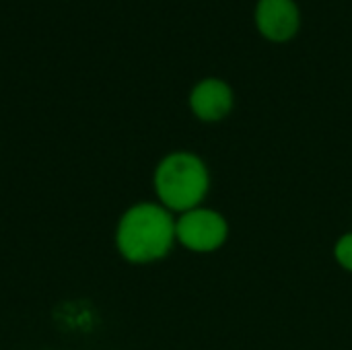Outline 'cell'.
Wrapping results in <instances>:
<instances>
[{
  "mask_svg": "<svg viewBox=\"0 0 352 350\" xmlns=\"http://www.w3.org/2000/svg\"><path fill=\"white\" fill-rule=\"evenodd\" d=\"M175 239L171 215L157 204L130 208L118 227V248L130 262H153L163 258Z\"/></svg>",
  "mask_w": 352,
  "mask_h": 350,
  "instance_id": "obj_1",
  "label": "cell"
},
{
  "mask_svg": "<svg viewBox=\"0 0 352 350\" xmlns=\"http://www.w3.org/2000/svg\"><path fill=\"white\" fill-rule=\"evenodd\" d=\"M155 190L167 208L188 212L204 198L208 190V171L196 155L173 153L159 163Z\"/></svg>",
  "mask_w": 352,
  "mask_h": 350,
  "instance_id": "obj_2",
  "label": "cell"
},
{
  "mask_svg": "<svg viewBox=\"0 0 352 350\" xmlns=\"http://www.w3.org/2000/svg\"><path fill=\"white\" fill-rule=\"evenodd\" d=\"M175 237L194 252H212L227 239L225 219L206 208H192L175 223Z\"/></svg>",
  "mask_w": 352,
  "mask_h": 350,
  "instance_id": "obj_3",
  "label": "cell"
},
{
  "mask_svg": "<svg viewBox=\"0 0 352 350\" xmlns=\"http://www.w3.org/2000/svg\"><path fill=\"white\" fill-rule=\"evenodd\" d=\"M256 23L270 41H287L299 29V8L293 0H260Z\"/></svg>",
  "mask_w": 352,
  "mask_h": 350,
  "instance_id": "obj_4",
  "label": "cell"
},
{
  "mask_svg": "<svg viewBox=\"0 0 352 350\" xmlns=\"http://www.w3.org/2000/svg\"><path fill=\"white\" fill-rule=\"evenodd\" d=\"M190 105L194 113L204 122L223 120L233 107V91L227 83L219 78H206L198 83L190 95Z\"/></svg>",
  "mask_w": 352,
  "mask_h": 350,
  "instance_id": "obj_5",
  "label": "cell"
},
{
  "mask_svg": "<svg viewBox=\"0 0 352 350\" xmlns=\"http://www.w3.org/2000/svg\"><path fill=\"white\" fill-rule=\"evenodd\" d=\"M336 260L340 262L342 268L352 272V233L344 235L338 243H336Z\"/></svg>",
  "mask_w": 352,
  "mask_h": 350,
  "instance_id": "obj_6",
  "label": "cell"
}]
</instances>
